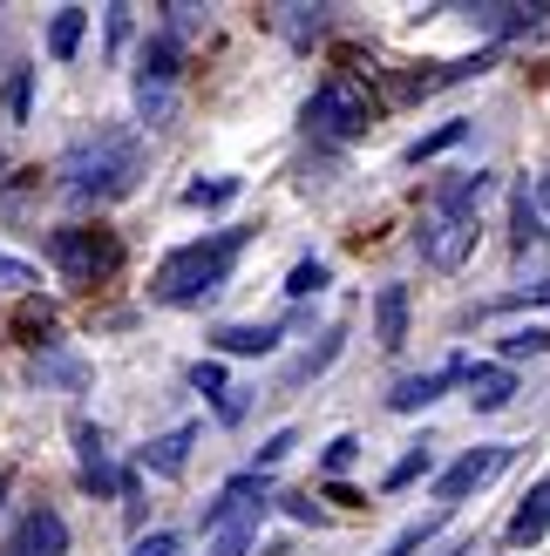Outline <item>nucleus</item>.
Here are the masks:
<instances>
[{
  "label": "nucleus",
  "instance_id": "c85d7f7f",
  "mask_svg": "<svg viewBox=\"0 0 550 556\" xmlns=\"http://www.w3.org/2000/svg\"><path fill=\"white\" fill-rule=\"evenodd\" d=\"M516 305H550V278H537V286H524V292L489 299V313H516Z\"/></svg>",
  "mask_w": 550,
  "mask_h": 556
},
{
  "label": "nucleus",
  "instance_id": "7c9ffc66",
  "mask_svg": "<svg viewBox=\"0 0 550 556\" xmlns=\"http://www.w3.org/2000/svg\"><path fill=\"white\" fill-rule=\"evenodd\" d=\"M353 455H361V441H353V434L326 441V476H347V468H353Z\"/></svg>",
  "mask_w": 550,
  "mask_h": 556
},
{
  "label": "nucleus",
  "instance_id": "c756f323",
  "mask_svg": "<svg viewBox=\"0 0 550 556\" xmlns=\"http://www.w3.org/2000/svg\"><path fill=\"white\" fill-rule=\"evenodd\" d=\"M415 476H428V448H408V455H401V462L388 468V489H408Z\"/></svg>",
  "mask_w": 550,
  "mask_h": 556
},
{
  "label": "nucleus",
  "instance_id": "f704fd0d",
  "mask_svg": "<svg viewBox=\"0 0 550 556\" xmlns=\"http://www.w3.org/2000/svg\"><path fill=\"white\" fill-rule=\"evenodd\" d=\"M286 516L292 522H313V495H286Z\"/></svg>",
  "mask_w": 550,
  "mask_h": 556
},
{
  "label": "nucleus",
  "instance_id": "a878e982",
  "mask_svg": "<svg viewBox=\"0 0 550 556\" xmlns=\"http://www.w3.org/2000/svg\"><path fill=\"white\" fill-rule=\"evenodd\" d=\"M252 543H259V522H245V530L211 536V549H204V556H252Z\"/></svg>",
  "mask_w": 550,
  "mask_h": 556
},
{
  "label": "nucleus",
  "instance_id": "b1692460",
  "mask_svg": "<svg viewBox=\"0 0 550 556\" xmlns=\"http://www.w3.org/2000/svg\"><path fill=\"white\" fill-rule=\"evenodd\" d=\"M326 278H334V271H326L320 258H299V265L286 271V299H313V292H326Z\"/></svg>",
  "mask_w": 550,
  "mask_h": 556
},
{
  "label": "nucleus",
  "instance_id": "f257e3e1",
  "mask_svg": "<svg viewBox=\"0 0 550 556\" xmlns=\"http://www.w3.org/2000/svg\"><path fill=\"white\" fill-rule=\"evenodd\" d=\"M483 190H489L483 170H462V177H442V184H435V198H428V211H422V231H415L422 258H428L435 271H462V265H470Z\"/></svg>",
  "mask_w": 550,
  "mask_h": 556
},
{
  "label": "nucleus",
  "instance_id": "423d86ee",
  "mask_svg": "<svg viewBox=\"0 0 550 556\" xmlns=\"http://www.w3.org/2000/svg\"><path fill=\"white\" fill-rule=\"evenodd\" d=\"M516 462V448L510 441H497V448H470L455 468H442V476H435V503H462V495H476V489H489L503 476V468Z\"/></svg>",
  "mask_w": 550,
  "mask_h": 556
},
{
  "label": "nucleus",
  "instance_id": "5701e85b",
  "mask_svg": "<svg viewBox=\"0 0 550 556\" xmlns=\"http://www.w3.org/2000/svg\"><path fill=\"white\" fill-rule=\"evenodd\" d=\"M462 136H470V116H455V123H442V129H428V136H415L408 143V163H428V156H442V150H455Z\"/></svg>",
  "mask_w": 550,
  "mask_h": 556
},
{
  "label": "nucleus",
  "instance_id": "72a5a7b5",
  "mask_svg": "<svg viewBox=\"0 0 550 556\" xmlns=\"http://www.w3.org/2000/svg\"><path fill=\"white\" fill-rule=\"evenodd\" d=\"M292 441H299V434H292V428H279V434H272L265 448H259V468H272V462H286V455H292Z\"/></svg>",
  "mask_w": 550,
  "mask_h": 556
},
{
  "label": "nucleus",
  "instance_id": "9d476101",
  "mask_svg": "<svg viewBox=\"0 0 550 556\" xmlns=\"http://www.w3.org/2000/svg\"><path fill=\"white\" fill-rule=\"evenodd\" d=\"M510 549H537L543 536H550V482H530V495L516 503V516H510Z\"/></svg>",
  "mask_w": 550,
  "mask_h": 556
},
{
  "label": "nucleus",
  "instance_id": "0eeeda50",
  "mask_svg": "<svg viewBox=\"0 0 550 556\" xmlns=\"http://www.w3.org/2000/svg\"><path fill=\"white\" fill-rule=\"evenodd\" d=\"M265 509H272V495H265L259 468H252V476H238V482L217 489V503L204 509V536H225V530H245V522H265Z\"/></svg>",
  "mask_w": 550,
  "mask_h": 556
},
{
  "label": "nucleus",
  "instance_id": "1a4fd4ad",
  "mask_svg": "<svg viewBox=\"0 0 550 556\" xmlns=\"http://www.w3.org/2000/svg\"><path fill=\"white\" fill-rule=\"evenodd\" d=\"M462 380H470V407H476V414H503V407L516 401V367H503V359L470 367Z\"/></svg>",
  "mask_w": 550,
  "mask_h": 556
},
{
  "label": "nucleus",
  "instance_id": "9b49d317",
  "mask_svg": "<svg viewBox=\"0 0 550 556\" xmlns=\"http://www.w3.org/2000/svg\"><path fill=\"white\" fill-rule=\"evenodd\" d=\"M75 448H82V482H89L96 495H129V482L109 468V448H102V434H96L89 421L75 428Z\"/></svg>",
  "mask_w": 550,
  "mask_h": 556
},
{
  "label": "nucleus",
  "instance_id": "2eb2a0df",
  "mask_svg": "<svg viewBox=\"0 0 550 556\" xmlns=\"http://www.w3.org/2000/svg\"><path fill=\"white\" fill-rule=\"evenodd\" d=\"M177 81V41L171 35H157L143 41V68H136V89H171Z\"/></svg>",
  "mask_w": 550,
  "mask_h": 556
},
{
  "label": "nucleus",
  "instance_id": "cd10ccee",
  "mask_svg": "<svg viewBox=\"0 0 550 556\" xmlns=\"http://www.w3.org/2000/svg\"><path fill=\"white\" fill-rule=\"evenodd\" d=\"M190 387H198V394H211V401H225L232 387H225V367H217V359H198V367H190Z\"/></svg>",
  "mask_w": 550,
  "mask_h": 556
},
{
  "label": "nucleus",
  "instance_id": "2f4dec72",
  "mask_svg": "<svg viewBox=\"0 0 550 556\" xmlns=\"http://www.w3.org/2000/svg\"><path fill=\"white\" fill-rule=\"evenodd\" d=\"M428 536H435V516H428V522H408V530H401V536L388 543V556H415V549H422Z\"/></svg>",
  "mask_w": 550,
  "mask_h": 556
},
{
  "label": "nucleus",
  "instance_id": "f8f14e48",
  "mask_svg": "<svg viewBox=\"0 0 550 556\" xmlns=\"http://www.w3.org/2000/svg\"><path fill=\"white\" fill-rule=\"evenodd\" d=\"M374 340L388 353L408 346V286H380L374 292Z\"/></svg>",
  "mask_w": 550,
  "mask_h": 556
},
{
  "label": "nucleus",
  "instance_id": "6e6552de",
  "mask_svg": "<svg viewBox=\"0 0 550 556\" xmlns=\"http://www.w3.org/2000/svg\"><path fill=\"white\" fill-rule=\"evenodd\" d=\"M0 556H68V522L54 509H27L14 522V536L0 543Z\"/></svg>",
  "mask_w": 550,
  "mask_h": 556
},
{
  "label": "nucleus",
  "instance_id": "6ab92c4d",
  "mask_svg": "<svg viewBox=\"0 0 550 556\" xmlns=\"http://www.w3.org/2000/svg\"><path fill=\"white\" fill-rule=\"evenodd\" d=\"M340 340H347V332L334 326V332H326V340H320L313 353H299V359H292V367H286V387H307L313 374H326V367H334V359H340Z\"/></svg>",
  "mask_w": 550,
  "mask_h": 556
},
{
  "label": "nucleus",
  "instance_id": "473e14b6",
  "mask_svg": "<svg viewBox=\"0 0 550 556\" xmlns=\"http://www.w3.org/2000/svg\"><path fill=\"white\" fill-rule=\"evenodd\" d=\"M129 556H184V543L171 536V530H157V536H136V549Z\"/></svg>",
  "mask_w": 550,
  "mask_h": 556
},
{
  "label": "nucleus",
  "instance_id": "aec40b11",
  "mask_svg": "<svg viewBox=\"0 0 550 556\" xmlns=\"http://www.w3.org/2000/svg\"><path fill=\"white\" fill-rule=\"evenodd\" d=\"M238 177H198V184H184V211H225L238 198Z\"/></svg>",
  "mask_w": 550,
  "mask_h": 556
},
{
  "label": "nucleus",
  "instance_id": "39448f33",
  "mask_svg": "<svg viewBox=\"0 0 550 556\" xmlns=\"http://www.w3.org/2000/svg\"><path fill=\"white\" fill-rule=\"evenodd\" d=\"M48 252H54V265H62L75 286H96V278H109V271L123 265V244L109 238V231H54Z\"/></svg>",
  "mask_w": 550,
  "mask_h": 556
},
{
  "label": "nucleus",
  "instance_id": "4be33fe9",
  "mask_svg": "<svg viewBox=\"0 0 550 556\" xmlns=\"http://www.w3.org/2000/svg\"><path fill=\"white\" fill-rule=\"evenodd\" d=\"M27 102H35V68H8V81H0V116L27 123Z\"/></svg>",
  "mask_w": 550,
  "mask_h": 556
},
{
  "label": "nucleus",
  "instance_id": "f03ea898",
  "mask_svg": "<svg viewBox=\"0 0 550 556\" xmlns=\"http://www.w3.org/2000/svg\"><path fill=\"white\" fill-rule=\"evenodd\" d=\"M245 244H252V225H225V231H211V238H198V244H177V252L157 265L150 299H157V305H204V299L232 278V265H238Z\"/></svg>",
  "mask_w": 550,
  "mask_h": 556
},
{
  "label": "nucleus",
  "instance_id": "7ed1b4c3",
  "mask_svg": "<svg viewBox=\"0 0 550 556\" xmlns=\"http://www.w3.org/2000/svg\"><path fill=\"white\" fill-rule=\"evenodd\" d=\"M136 177H143V136L136 129H96L62 156V190L68 198L109 204V198H129Z\"/></svg>",
  "mask_w": 550,
  "mask_h": 556
},
{
  "label": "nucleus",
  "instance_id": "4468645a",
  "mask_svg": "<svg viewBox=\"0 0 550 556\" xmlns=\"http://www.w3.org/2000/svg\"><path fill=\"white\" fill-rule=\"evenodd\" d=\"M190 441H198V428H171V434H157L150 448H143V468H150V476H184Z\"/></svg>",
  "mask_w": 550,
  "mask_h": 556
},
{
  "label": "nucleus",
  "instance_id": "e433bc0d",
  "mask_svg": "<svg viewBox=\"0 0 550 556\" xmlns=\"http://www.w3.org/2000/svg\"><path fill=\"white\" fill-rule=\"evenodd\" d=\"M449 556H462V549H449Z\"/></svg>",
  "mask_w": 550,
  "mask_h": 556
},
{
  "label": "nucleus",
  "instance_id": "c9c22d12",
  "mask_svg": "<svg viewBox=\"0 0 550 556\" xmlns=\"http://www.w3.org/2000/svg\"><path fill=\"white\" fill-rule=\"evenodd\" d=\"M537 204H543V225H550V170H543V184H537Z\"/></svg>",
  "mask_w": 550,
  "mask_h": 556
},
{
  "label": "nucleus",
  "instance_id": "dca6fc26",
  "mask_svg": "<svg viewBox=\"0 0 550 556\" xmlns=\"http://www.w3.org/2000/svg\"><path fill=\"white\" fill-rule=\"evenodd\" d=\"M211 340H217V353H272L286 332L279 326H217Z\"/></svg>",
  "mask_w": 550,
  "mask_h": 556
},
{
  "label": "nucleus",
  "instance_id": "393cba45",
  "mask_svg": "<svg viewBox=\"0 0 550 556\" xmlns=\"http://www.w3.org/2000/svg\"><path fill=\"white\" fill-rule=\"evenodd\" d=\"M524 353H550V326H516V332H503V367H510V359H524Z\"/></svg>",
  "mask_w": 550,
  "mask_h": 556
},
{
  "label": "nucleus",
  "instance_id": "f3484780",
  "mask_svg": "<svg viewBox=\"0 0 550 556\" xmlns=\"http://www.w3.org/2000/svg\"><path fill=\"white\" fill-rule=\"evenodd\" d=\"M550 8H470V21L483 27V35H524V27H537Z\"/></svg>",
  "mask_w": 550,
  "mask_h": 556
},
{
  "label": "nucleus",
  "instance_id": "bb28decb",
  "mask_svg": "<svg viewBox=\"0 0 550 556\" xmlns=\"http://www.w3.org/2000/svg\"><path fill=\"white\" fill-rule=\"evenodd\" d=\"M41 278H35V265H21V258H8L0 252V292H35Z\"/></svg>",
  "mask_w": 550,
  "mask_h": 556
},
{
  "label": "nucleus",
  "instance_id": "a211bd4d",
  "mask_svg": "<svg viewBox=\"0 0 550 556\" xmlns=\"http://www.w3.org/2000/svg\"><path fill=\"white\" fill-rule=\"evenodd\" d=\"M82 35H89V8H62L48 21V54L54 62H68V54L82 48Z\"/></svg>",
  "mask_w": 550,
  "mask_h": 556
},
{
  "label": "nucleus",
  "instance_id": "ddd939ff",
  "mask_svg": "<svg viewBox=\"0 0 550 556\" xmlns=\"http://www.w3.org/2000/svg\"><path fill=\"white\" fill-rule=\"evenodd\" d=\"M455 374H462V367H435V374H415V380H401L395 394H388V407H395V414H422V407H435V401L449 394V380H455Z\"/></svg>",
  "mask_w": 550,
  "mask_h": 556
},
{
  "label": "nucleus",
  "instance_id": "412c9836",
  "mask_svg": "<svg viewBox=\"0 0 550 556\" xmlns=\"http://www.w3.org/2000/svg\"><path fill=\"white\" fill-rule=\"evenodd\" d=\"M510 217H516V244H537V238H550V225H543V204H537V190H530V184H516Z\"/></svg>",
  "mask_w": 550,
  "mask_h": 556
},
{
  "label": "nucleus",
  "instance_id": "20e7f679",
  "mask_svg": "<svg viewBox=\"0 0 550 556\" xmlns=\"http://www.w3.org/2000/svg\"><path fill=\"white\" fill-rule=\"evenodd\" d=\"M307 123H313L320 136H334V143H353V136H367V123H374V102H367V89H361V81H347V75H326L320 89H313V102H307Z\"/></svg>",
  "mask_w": 550,
  "mask_h": 556
}]
</instances>
